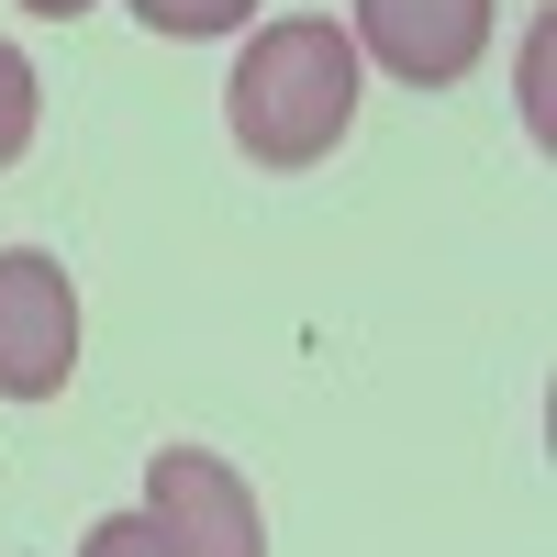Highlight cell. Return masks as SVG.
Listing matches in <instances>:
<instances>
[{
  "label": "cell",
  "instance_id": "obj_1",
  "mask_svg": "<svg viewBox=\"0 0 557 557\" xmlns=\"http://www.w3.org/2000/svg\"><path fill=\"white\" fill-rule=\"evenodd\" d=\"M223 123H235V146L257 168H312V157H335L346 146V123H357V45L335 23H257L246 34V57L235 78H223Z\"/></svg>",
  "mask_w": 557,
  "mask_h": 557
},
{
  "label": "cell",
  "instance_id": "obj_3",
  "mask_svg": "<svg viewBox=\"0 0 557 557\" xmlns=\"http://www.w3.org/2000/svg\"><path fill=\"white\" fill-rule=\"evenodd\" d=\"M146 524H157V557H268L257 491L223 469V457H201V446H157Z\"/></svg>",
  "mask_w": 557,
  "mask_h": 557
},
{
  "label": "cell",
  "instance_id": "obj_4",
  "mask_svg": "<svg viewBox=\"0 0 557 557\" xmlns=\"http://www.w3.org/2000/svg\"><path fill=\"white\" fill-rule=\"evenodd\" d=\"M391 78L412 89H446V78H469L480 67V45H491V0H357V34Z\"/></svg>",
  "mask_w": 557,
  "mask_h": 557
},
{
  "label": "cell",
  "instance_id": "obj_8",
  "mask_svg": "<svg viewBox=\"0 0 557 557\" xmlns=\"http://www.w3.org/2000/svg\"><path fill=\"white\" fill-rule=\"evenodd\" d=\"M23 12H45V23H78V12H89V0H23Z\"/></svg>",
  "mask_w": 557,
  "mask_h": 557
},
{
  "label": "cell",
  "instance_id": "obj_7",
  "mask_svg": "<svg viewBox=\"0 0 557 557\" xmlns=\"http://www.w3.org/2000/svg\"><path fill=\"white\" fill-rule=\"evenodd\" d=\"M78 557H157V524L146 513H101V524L78 535Z\"/></svg>",
  "mask_w": 557,
  "mask_h": 557
},
{
  "label": "cell",
  "instance_id": "obj_5",
  "mask_svg": "<svg viewBox=\"0 0 557 557\" xmlns=\"http://www.w3.org/2000/svg\"><path fill=\"white\" fill-rule=\"evenodd\" d=\"M246 12H257V0H134V23H146V34H190V45H201V34H235Z\"/></svg>",
  "mask_w": 557,
  "mask_h": 557
},
{
  "label": "cell",
  "instance_id": "obj_6",
  "mask_svg": "<svg viewBox=\"0 0 557 557\" xmlns=\"http://www.w3.org/2000/svg\"><path fill=\"white\" fill-rule=\"evenodd\" d=\"M23 146H34V67H23V45H0V168Z\"/></svg>",
  "mask_w": 557,
  "mask_h": 557
},
{
  "label": "cell",
  "instance_id": "obj_2",
  "mask_svg": "<svg viewBox=\"0 0 557 557\" xmlns=\"http://www.w3.org/2000/svg\"><path fill=\"white\" fill-rule=\"evenodd\" d=\"M78 368V290L45 246L0 257V401H57Z\"/></svg>",
  "mask_w": 557,
  "mask_h": 557
}]
</instances>
